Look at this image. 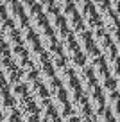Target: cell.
Masks as SVG:
<instances>
[{"instance_id": "obj_1", "label": "cell", "mask_w": 120, "mask_h": 122, "mask_svg": "<svg viewBox=\"0 0 120 122\" xmlns=\"http://www.w3.org/2000/svg\"><path fill=\"white\" fill-rule=\"evenodd\" d=\"M99 20H100L102 29L108 32L111 43L118 47V13L113 11V9H109V11L106 13V15H102Z\"/></svg>"}, {"instance_id": "obj_2", "label": "cell", "mask_w": 120, "mask_h": 122, "mask_svg": "<svg viewBox=\"0 0 120 122\" xmlns=\"http://www.w3.org/2000/svg\"><path fill=\"white\" fill-rule=\"evenodd\" d=\"M0 36H2L4 43L9 47V49H11V47L20 45V32H18V29L13 25L11 20H7L5 23L0 25Z\"/></svg>"}, {"instance_id": "obj_3", "label": "cell", "mask_w": 120, "mask_h": 122, "mask_svg": "<svg viewBox=\"0 0 120 122\" xmlns=\"http://www.w3.org/2000/svg\"><path fill=\"white\" fill-rule=\"evenodd\" d=\"M84 97H86V101H88V104H90L93 115H97L100 110H104V108H106V104H104V93L99 90V86H93L91 90H88L86 93H84Z\"/></svg>"}, {"instance_id": "obj_4", "label": "cell", "mask_w": 120, "mask_h": 122, "mask_svg": "<svg viewBox=\"0 0 120 122\" xmlns=\"http://www.w3.org/2000/svg\"><path fill=\"white\" fill-rule=\"evenodd\" d=\"M15 106H16V111L20 113V117H22V120L38 115V106L34 104V101L30 99L29 95L20 99V101H15Z\"/></svg>"}, {"instance_id": "obj_5", "label": "cell", "mask_w": 120, "mask_h": 122, "mask_svg": "<svg viewBox=\"0 0 120 122\" xmlns=\"http://www.w3.org/2000/svg\"><path fill=\"white\" fill-rule=\"evenodd\" d=\"M75 77H77V81H79V86H81V90L86 93L88 90H91L93 86H97V81H95V77H93V74H91V70H90V66H83V68H79L77 72H75Z\"/></svg>"}, {"instance_id": "obj_6", "label": "cell", "mask_w": 120, "mask_h": 122, "mask_svg": "<svg viewBox=\"0 0 120 122\" xmlns=\"http://www.w3.org/2000/svg\"><path fill=\"white\" fill-rule=\"evenodd\" d=\"M61 16H63L65 25H66V29L70 30V32H75L79 27H83V20H81V16H79V13L75 11L74 5L68 7L65 13H61Z\"/></svg>"}, {"instance_id": "obj_7", "label": "cell", "mask_w": 120, "mask_h": 122, "mask_svg": "<svg viewBox=\"0 0 120 122\" xmlns=\"http://www.w3.org/2000/svg\"><path fill=\"white\" fill-rule=\"evenodd\" d=\"M70 106H72V113H74L79 120L84 118V117L93 115V111H91V108H90V104H88V101H86V97H84V95H81L77 101H74Z\"/></svg>"}, {"instance_id": "obj_8", "label": "cell", "mask_w": 120, "mask_h": 122, "mask_svg": "<svg viewBox=\"0 0 120 122\" xmlns=\"http://www.w3.org/2000/svg\"><path fill=\"white\" fill-rule=\"evenodd\" d=\"M91 32V40H93V45L97 47L99 50H104L106 47L111 43V40H109V36H108V32H106L104 29H102V25H97L93 30H90Z\"/></svg>"}, {"instance_id": "obj_9", "label": "cell", "mask_w": 120, "mask_h": 122, "mask_svg": "<svg viewBox=\"0 0 120 122\" xmlns=\"http://www.w3.org/2000/svg\"><path fill=\"white\" fill-rule=\"evenodd\" d=\"M9 57H11V61L15 63L16 66H23L29 61V56H27V50H25V47L20 43V45H16V47H11L9 49Z\"/></svg>"}, {"instance_id": "obj_10", "label": "cell", "mask_w": 120, "mask_h": 122, "mask_svg": "<svg viewBox=\"0 0 120 122\" xmlns=\"http://www.w3.org/2000/svg\"><path fill=\"white\" fill-rule=\"evenodd\" d=\"M74 40H75V43H77V47L81 49V52H83L84 49H88V47L93 43V40H91V32L86 30L84 27H79V29L74 32Z\"/></svg>"}, {"instance_id": "obj_11", "label": "cell", "mask_w": 120, "mask_h": 122, "mask_svg": "<svg viewBox=\"0 0 120 122\" xmlns=\"http://www.w3.org/2000/svg\"><path fill=\"white\" fill-rule=\"evenodd\" d=\"M90 70H91V74H93V77H95V81H97V83H100L104 77L109 76V74H108V66H106L102 56L99 57V59H95L93 63L90 65Z\"/></svg>"}, {"instance_id": "obj_12", "label": "cell", "mask_w": 120, "mask_h": 122, "mask_svg": "<svg viewBox=\"0 0 120 122\" xmlns=\"http://www.w3.org/2000/svg\"><path fill=\"white\" fill-rule=\"evenodd\" d=\"M47 54H49V61H50V65H52V68H54V74L66 65V57L61 52V47H57V49L50 50V52H47Z\"/></svg>"}, {"instance_id": "obj_13", "label": "cell", "mask_w": 120, "mask_h": 122, "mask_svg": "<svg viewBox=\"0 0 120 122\" xmlns=\"http://www.w3.org/2000/svg\"><path fill=\"white\" fill-rule=\"evenodd\" d=\"M38 38H40V47H41L45 52H50V50L59 47V43H57V40H56L52 30H47V32H43V34L38 36Z\"/></svg>"}, {"instance_id": "obj_14", "label": "cell", "mask_w": 120, "mask_h": 122, "mask_svg": "<svg viewBox=\"0 0 120 122\" xmlns=\"http://www.w3.org/2000/svg\"><path fill=\"white\" fill-rule=\"evenodd\" d=\"M29 97L34 101V104H36V106H40L41 102L49 101V92H47L45 84H43V83H40L36 88H32V90L29 92Z\"/></svg>"}, {"instance_id": "obj_15", "label": "cell", "mask_w": 120, "mask_h": 122, "mask_svg": "<svg viewBox=\"0 0 120 122\" xmlns=\"http://www.w3.org/2000/svg\"><path fill=\"white\" fill-rule=\"evenodd\" d=\"M27 56H29V61L32 63L34 68H38L40 65H43L45 61H49V54L45 52V50L41 49V47H38V49L30 50V52H27Z\"/></svg>"}, {"instance_id": "obj_16", "label": "cell", "mask_w": 120, "mask_h": 122, "mask_svg": "<svg viewBox=\"0 0 120 122\" xmlns=\"http://www.w3.org/2000/svg\"><path fill=\"white\" fill-rule=\"evenodd\" d=\"M4 9H5V15H7L9 20H15V18H18L20 15H23L22 5H20L18 0H9V2H5Z\"/></svg>"}, {"instance_id": "obj_17", "label": "cell", "mask_w": 120, "mask_h": 122, "mask_svg": "<svg viewBox=\"0 0 120 122\" xmlns=\"http://www.w3.org/2000/svg\"><path fill=\"white\" fill-rule=\"evenodd\" d=\"M36 74H38V77H40V81L41 83H45V81H49V79H52L56 74H54V68H52V65H50V61H45L43 65H40L36 68Z\"/></svg>"}, {"instance_id": "obj_18", "label": "cell", "mask_w": 120, "mask_h": 122, "mask_svg": "<svg viewBox=\"0 0 120 122\" xmlns=\"http://www.w3.org/2000/svg\"><path fill=\"white\" fill-rule=\"evenodd\" d=\"M97 86H99V90H100L102 93H108V92L118 90V81L113 79L111 76H108V77H104L100 83H97Z\"/></svg>"}, {"instance_id": "obj_19", "label": "cell", "mask_w": 120, "mask_h": 122, "mask_svg": "<svg viewBox=\"0 0 120 122\" xmlns=\"http://www.w3.org/2000/svg\"><path fill=\"white\" fill-rule=\"evenodd\" d=\"M90 4H91V7H93V11L97 13L99 18H100L102 15H106V13L111 9V5H109L108 0H90Z\"/></svg>"}, {"instance_id": "obj_20", "label": "cell", "mask_w": 120, "mask_h": 122, "mask_svg": "<svg viewBox=\"0 0 120 122\" xmlns=\"http://www.w3.org/2000/svg\"><path fill=\"white\" fill-rule=\"evenodd\" d=\"M54 111H56V115L59 118H63V117H66V115L72 113V106H70V102L65 99V101H61V102L54 104Z\"/></svg>"}, {"instance_id": "obj_21", "label": "cell", "mask_w": 120, "mask_h": 122, "mask_svg": "<svg viewBox=\"0 0 120 122\" xmlns=\"http://www.w3.org/2000/svg\"><path fill=\"white\" fill-rule=\"evenodd\" d=\"M95 118H97V122H116L115 118H113L111 111L108 110V108H104V110H100L97 115H93Z\"/></svg>"}, {"instance_id": "obj_22", "label": "cell", "mask_w": 120, "mask_h": 122, "mask_svg": "<svg viewBox=\"0 0 120 122\" xmlns=\"http://www.w3.org/2000/svg\"><path fill=\"white\" fill-rule=\"evenodd\" d=\"M4 122H22V117H20V113L16 111V113H13V115L4 117Z\"/></svg>"}, {"instance_id": "obj_23", "label": "cell", "mask_w": 120, "mask_h": 122, "mask_svg": "<svg viewBox=\"0 0 120 122\" xmlns=\"http://www.w3.org/2000/svg\"><path fill=\"white\" fill-rule=\"evenodd\" d=\"M5 57H9V47L5 45V43H2V45H0V61L5 59Z\"/></svg>"}, {"instance_id": "obj_24", "label": "cell", "mask_w": 120, "mask_h": 122, "mask_svg": "<svg viewBox=\"0 0 120 122\" xmlns=\"http://www.w3.org/2000/svg\"><path fill=\"white\" fill-rule=\"evenodd\" d=\"M61 122H79V118L75 117L74 113H70V115H66V117L61 118Z\"/></svg>"}, {"instance_id": "obj_25", "label": "cell", "mask_w": 120, "mask_h": 122, "mask_svg": "<svg viewBox=\"0 0 120 122\" xmlns=\"http://www.w3.org/2000/svg\"><path fill=\"white\" fill-rule=\"evenodd\" d=\"M41 122H61V118L57 117L56 113L52 115V117H49V118H45V120H41Z\"/></svg>"}, {"instance_id": "obj_26", "label": "cell", "mask_w": 120, "mask_h": 122, "mask_svg": "<svg viewBox=\"0 0 120 122\" xmlns=\"http://www.w3.org/2000/svg\"><path fill=\"white\" fill-rule=\"evenodd\" d=\"M22 122H41V120L38 118V115H34V117H29V118H25V120H22Z\"/></svg>"}, {"instance_id": "obj_27", "label": "cell", "mask_w": 120, "mask_h": 122, "mask_svg": "<svg viewBox=\"0 0 120 122\" xmlns=\"http://www.w3.org/2000/svg\"><path fill=\"white\" fill-rule=\"evenodd\" d=\"M4 84H7V83H5V79H4V76H2V74H0V86H4Z\"/></svg>"}, {"instance_id": "obj_28", "label": "cell", "mask_w": 120, "mask_h": 122, "mask_svg": "<svg viewBox=\"0 0 120 122\" xmlns=\"http://www.w3.org/2000/svg\"><path fill=\"white\" fill-rule=\"evenodd\" d=\"M34 2H36V4H38V5H41V4H43V2H47V0H34Z\"/></svg>"}, {"instance_id": "obj_29", "label": "cell", "mask_w": 120, "mask_h": 122, "mask_svg": "<svg viewBox=\"0 0 120 122\" xmlns=\"http://www.w3.org/2000/svg\"><path fill=\"white\" fill-rule=\"evenodd\" d=\"M5 2H9V0H0V4H5Z\"/></svg>"}, {"instance_id": "obj_30", "label": "cell", "mask_w": 120, "mask_h": 122, "mask_svg": "<svg viewBox=\"0 0 120 122\" xmlns=\"http://www.w3.org/2000/svg\"><path fill=\"white\" fill-rule=\"evenodd\" d=\"M0 122H4V117H2V113H0Z\"/></svg>"}, {"instance_id": "obj_31", "label": "cell", "mask_w": 120, "mask_h": 122, "mask_svg": "<svg viewBox=\"0 0 120 122\" xmlns=\"http://www.w3.org/2000/svg\"><path fill=\"white\" fill-rule=\"evenodd\" d=\"M18 2H20V0H18Z\"/></svg>"}]
</instances>
